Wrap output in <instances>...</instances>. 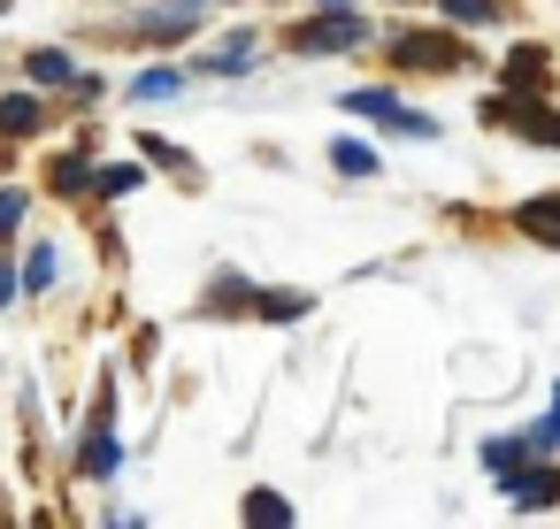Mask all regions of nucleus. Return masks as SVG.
<instances>
[{
  "instance_id": "24",
  "label": "nucleus",
  "mask_w": 560,
  "mask_h": 529,
  "mask_svg": "<svg viewBox=\"0 0 560 529\" xmlns=\"http://www.w3.org/2000/svg\"><path fill=\"white\" fill-rule=\"evenodd\" d=\"M24 231V192H0V238Z\"/></svg>"
},
{
  "instance_id": "14",
  "label": "nucleus",
  "mask_w": 560,
  "mask_h": 529,
  "mask_svg": "<svg viewBox=\"0 0 560 529\" xmlns=\"http://www.w3.org/2000/svg\"><path fill=\"white\" fill-rule=\"evenodd\" d=\"M254 315L261 322H300L307 315V292H254Z\"/></svg>"
},
{
  "instance_id": "7",
  "label": "nucleus",
  "mask_w": 560,
  "mask_h": 529,
  "mask_svg": "<svg viewBox=\"0 0 560 529\" xmlns=\"http://www.w3.org/2000/svg\"><path fill=\"white\" fill-rule=\"evenodd\" d=\"M192 24H200V0H170V9L139 16V32H147V39H162V47H170V39H185Z\"/></svg>"
},
{
  "instance_id": "11",
  "label": "nucleus",
  "mask_w": 560,
  "mask_h": 529,
  "mask_svg": "<svg viewBox=\"0 0 560 529\" xmlns=\"http://www.w3.org/2000/svg\"><path fill=\"white\" fill-rule=\"evenodd\" d=\"M24 78L32 85H78V62L55 55V47H39V55H24Z\"/></svg>"
},
{
  "instance_id": "8",
  "label": "nucleus",
  "mask_w": 560,
  "mask_h": 529,
  "mask_svg": "<svg viewBox=\"0 0 560 529\" xmlns=\"http://www.w3.org/2000/svg\"><path fill=\"white\" fill-rule=\"evenodd\" d=\"M545 78H552L545 47H514L506 55V93H545Z\"/></svg>"
},
{
  "instance_id": "3",
  "label": "nucleus",
  "mask_w": 560,
  "mask_h": 529,
  "mask_svg": "<svg viewBox=\"0 0 560 529\" xmlns=\"http://www.w3.org/2000/svg\"><path fill=\"white\" fill-rule=\"evenodd\" d=\"M361 39H369V24H361L353 9H323L315 24H300V32H292V47H300V55H330V47H361Z\"/></svg>"
},
{
  "instance_id": "25",
  "label": "nucleus",
  "mask_w": 560,
  "mask_h": 529,
  "mask_svg": "<svg viewBox=\"0 0 560 529\" xmlns=\"http://www.w3.org/2000/svg\"><path fill=\"white\" fill-rule=\"evenodd\" d=\"M9 299H16V269H9V261H0V307H9Z\"/></svg>"
},
{
  "instance_id": "9",
  "label": "nucleus",
  "mask_w": 560,
  "mask_h": 529,
  "mask_svg": "<svg viewBox=\"0 0 560 529\" xmlns=\"http://www.w3.org/2000/svg\"><path fill=\"white\" fill-rule=\"evenodd\" d=\"M254 47H261V39H254V32H238L231 47H215V55L200 62V78H246V62H254Z\"/></svg>"
},
{
  "instance_id": "17",
  "label": "nucleus",
  "mask_w": 560,
  "mask_h": 529,
  "mask_svg": "<svg viewBox=\"0 0 560 529\" xmlns=\"http://www.w3.org/2000/svg\"><path fill=\"white\" fill-rule=\"evenodd\" d=\"M246 521H269V529H284V521H292V506H284L277 491H246Z\"/></svg>"
},
{
  "instance_id": "16",
  "label": "nucleus",
  "mask_w": 560,
  "mask_h": 529,
  "mask_svg": "<svg viewBox=\"0 0 560 529\" xmlns=\"http://www.w3.org/2000/svg\"><path fill=\"white\" fill-rule=\"evenodd\" d=\"M93 185V154H62L55 162V192H85Z\"/></svg>"
},
{
  "instance_id": "13",
  "label": "nucleus",
  "mask_w": 560,
  "mask_h": 529,
  "mask_svg": "<svg viewBox=\"0 0 560 529\" xmlns=\"http://www.w3.org/2000/svg\"><path fill=\"white\" fill-rule=\"evenodd\" d=\"M438 9H445V24H468L476 32V24H499L506 16V0H438Z\"/></svg>"
},
{
  "instance_id": "12",
  "label": "nucleus",
  "mask_w": 560,
  "mask_h": 529,
  "mask_svg": "<svg viewBox=\"0 0 560 529\" xmlns=\"http://www.w3.org/2000/svg\"><path fill=\"white\" fill-rule=\"evenodd\" d=\"M514 223H522L529 238H545V246H560V192H552V200H529V208H514Z\"/></svg>"
},
{
  "instance_id": "10",
  "label": "nucleus",
  "mask_w": 560,
  "mask_h": 529,
  "mask_svg": "<svg viewBox=\"0 0 560 529\" xmlns=\"http://www.w3.org/2000/svg\"><path fill=\"white\" fill-rule=\"evenodd\" d=\"M39 131V101L32 93H0V139H32Z\"/></svg>"
},
{
  "instance_id": "1",
  "label": "nucleus",
  "mask_w": 560,
  "mask_h": 529,
  "mask_svg": "<svg viewBox=\"0 0 560 529\" xmlns=\"http://www.w3.org/2000/svg\"><path fill=\"white\" fill-rule=\"evenodd\" d=\"M392 70H438V78H453V70H468V55H460L453 32H399L392 39Z\"/></svg>"
},
{
  "instance_id": "4",
  "label": "nucleus",
  "mask_w": 560,
  "mask_h": 529,
  "mask_svg": "<svg viewBox=\"0 0 560 529\" xmlns=\"http://www.w3.org/2000/svg\"><path fill=\"white\" fill-rule=\"evenodd\" d=\"M499 483H506V506H522V514H537V506H552V498H560V468H529V460H522V468H506Z\"/></svg>"
},
{
  "instance_id": "2",
  "label": "nucleus",
  "mask_w": 560,
  "mask_h": 529,
  "mask_svg": "<svg viewBox=\"0 0 560 529\" xmlns=\"http://www.w3.org/2000/svg\"><path fill=\"white\" fill-rule=\"evenodd\" d=\"M346 108L353 116H369V124H392V131H407V139H438V124L430 116H415L399 93H384V85H361V93H346Z\"/></svg>"
},
{
  "instance_id": "5",
  "label": "nucleus",
  "mask_w": 560,
  "mask_h": 529,
  "mask_svg": "<svg viewBox=\"0 0 560 529\" xmlns=\"http://www.w3.org/2000/svg\"><path fill=\"white\" fill-rule=\"evenodd\" d=\"M491 116H514V124H522V131L537 139V146H560V116H552V108H545L537 93H514V101H491Z\"/></svg>"
},
{
  "instance_id": "15",
  "label": "nucleus",
  "mask_w": 560,
  "mask_h": 529,
  "mask_svg": "<svg viewBox=\"0 0 560 529\" xmlns=\"http://www.w3.org/2000/svg\"><path fill=\"white\" fill-rule=\"evenodd\" d=\"M185 93V70H139V85H131V101H177Z\"/></svg>"
},
{
  "instance_id": "22",
  "label": "nucleus",
  "mask_w": 560,
  "mask_h": 529,
  "mask_svg": "<svg viewBox=\"0 0 560 529\" xmlns=\"http://www.w3.org/2000/svg\"><path fill=\"white\" fill-rule=\"evenodd\" d=\"M483 460L506 475V468H522V460H529V437H514V445H506V437H491V445H483Z\"/></svg>"
},
{
  "instance_id": "6",
  "label": "nucleus",
  "mask_w": 560,
  "mask_h": 529,
  "mask_svg": "<svg viewBox=\"0 0 560 529\" xmlns=\"http://www.w3.org/2000/svg\"><path fill=\"white\" fill-rule=\"evenodd\" d=\"M108 407H116V399L101 391V422H93V437H85V452H78L85 475H116V460H124V445H116V430H108Z\"/></svg>"
},
{
  "instance_id": "23",
  "label": "nucleus",
  "mask_w": 560,
  "mask_h": 529,
  "mask_svg": "<svg viewBox=\"0 0 560 529\" xmlns=\"http://www.w3.org/2000/svg\"><path fill=\"white\" fill-rule=\"evenodd\" d=\"M522 437H529V452H552V445H560V391H552V414H545L537 430H522Z\"/></svg>"
},
{
  "instance_id": "18",
  "label": "nucleus",
  "mask_w": 560,
  "mask_h": 529,
  "mask_svg": "<svg viewBox=\"0 0 560 529\" xmlns=\"http://www.w3.org/2000/svg\"><path fill=\"white\" fill-rule=\"evenodd\" d=\"M330 162H338L346 177H376V154H369V146H353V139H338V146H330Z\"/></svg>"
},
{
  "instance_id": "21",
  "label": "nucleus",
  "mask_w": 560,
  "mask_h": 529,
  "mask_svg": "<svg viewBox=\"0 0 560 529\" xmlns=\"http://www.w3.org/2000/svg\"><path fill=\"white\" fill-rule=\"evenodd\" d=\"M208 307H254V284H246V277H215Z\"/></svg>"
},
{
  "instance_id": "19",
  "label": "nucleus",
  "mask_w": 560,
  "mask_h": 529,
  "mask_svg": "<svg viewBox=\"0 0 560 529\" xmlns=\"http://www.w3.org/2000/svg\"><path fill=\"white\" fill-rule=\"evenodd\" d=\"M93 192L101 200H124V192H139V169H93Z\"/></svg>"
},
{
  "instance_id": "20",
  "label": "nucleus",
  "mask_w": 560,
  "mask_h": 529,
  "mask_svg": "<svg viewBox=\"0 0 560 529\" xmlns=\"http://www.w3.org/2000/svg\"><path fill=\"white\" fill-rule=\"evenodd\" d=\"M55 284V246H32V261H24V292H47Z\"/></svg>"
}]
</instances>
